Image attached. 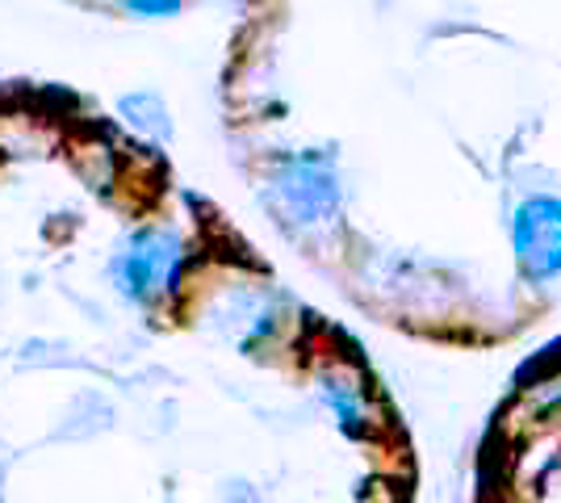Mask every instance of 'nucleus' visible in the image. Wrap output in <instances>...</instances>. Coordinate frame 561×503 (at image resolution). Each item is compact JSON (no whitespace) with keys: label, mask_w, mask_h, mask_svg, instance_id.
I'll list each match as a JSON object with an SVG mask.
<instances>
[{"label":"nucleus","mask_w":561,"mask_h":503,"mask_svg":"<svg viewBox=\"0 0 561 503\" xmlns=\"http://www.w3.org/2000/svg\"><path fill=\"white\" fill-rule=\"evenodd\" d=\"M188 248L172 227H135L110 256V282L130 307H160L185 277Z\"/></svg>","instance_id":"f257e3e1"},{"label":"nucleus","mask_w":561,"mask_h":503,"mask_svg":"<svg viewBox=\"0 0 561 503\" xmlns=\"http://www.w3.org/2000/svg\"><path fill=\"white\" fill-rule=\"evenodd\" d=\"M273 206L289 222H314L335 206V176L319 156H294L273 181Z\"/></svg>","instance_id":"7ed1b4c3"},{"label":"nucleus","mask_w":561,"mask_h":503,"mask_svg":"<svg viewBox=\"0 0 561 503\" xmlns=\"http://www.w3.org/2000/svg\"><path fill=\"white\" fill-rule=\"evenodd\" d=\"M181 4H142V0H130L126 4V13H139V18H168V13H176Z\"/></svg>","instance_id":"20e7f679"},{"label":"nucleus","mask_w":561,"mask_h":503,"mask_svg":"<svg viewBox=\"0 0 561 503\" xmlns=\"http://www.w3.org/2000/svg\"><path fill=\"white\" fill-rule=\"evenodd\" d=\"M512 248L524 277L549 282L561 273V202L528 197L512 218Z\"/></svg>","instance_id":"f03ea898"}]
</instances>
